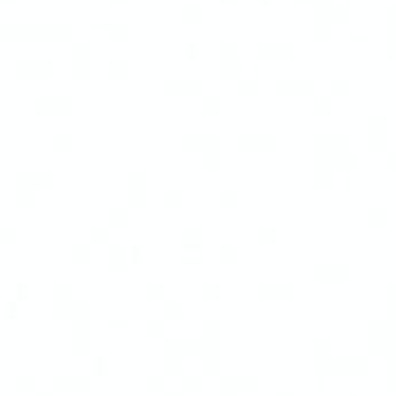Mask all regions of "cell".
<instances>
[{"instance_id": "cell-1", "label": "cell", "mask_w": 396, "mask_h": 396, "mask_svg": "<svg viewBox=\"0 0 396 396\" xmlns=\"http://www.w3.org/2000/svg\"><path fill=\"white\" fill-rule=\"evenodd\" d=\"M331 88H334V95H338V97H345V95H350V81H341V79H336L334 84H331Z\"/></svg>"}, {"instance_id": "cell-2", "label": "cell", "mask_w": 396, "mask_h": 396, "mask_svg": "<svg viewBox=\"0 0 396 396\" xmlns=\"http://www.w3.org/2000/svg\"><path fill=\"white\" fill-rule=\"evenodd\" d=\"M315 111H317V114H329V111H331L329 100H315Z\"/></svg>"}, {"instance_id": "cell-3", "label": "cell", "mask_w": 396, "mask_h": 396, "mask_svg": "<svg viewBox=\"0 0 396 396\" xmlns=\"http://www.w3.org/2000/svg\"><path fill=\"white\" fill-rule=\"evenodd\" d=\"M269 3H271V0H264V5H269Z\"/></svg>"}]
</instances>
